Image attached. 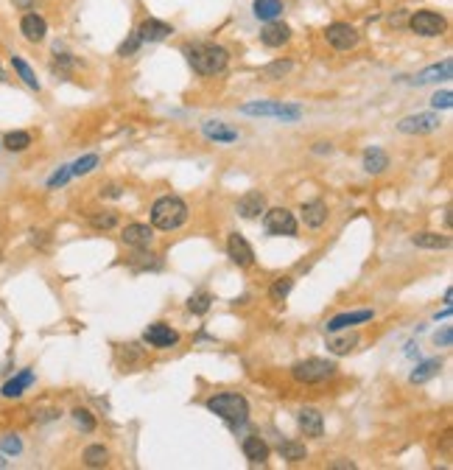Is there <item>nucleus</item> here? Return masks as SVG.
<instances>
[{"label":"nucleus","instance_id":"obj_46","mask_svg":"<svg viewBox=\"0 0 453 470\" xmlns=\"http://www.w3.org/2000/svg\"><path fill=\"white\" fill-rule=\"evenodd\" d=\"M34 3H36V0H14V6H17V9H23V12H28Z\"/></svg>","mask_w":453,"mask_h":470},{"label":"nucleus","instance_id":"obj_4","mask_svg":"<svg viewBox=\"0 0 453 470\" xmlns=\"http://www.w3.org/2000/svg\"><path fill=\"white\" fill-rule=\"evenodd\" d=\"M241 115L252 118H277L283 123H294L302 118V107L297 104H283V101H250L241 107Z\"/></svg>","mask_w":453,"mask_h":470},{"label":"nucleus","instance_id":"obj_39","mask_svg":"<svg viewBox=\"0 0 453 470\" xmlns=\"http://www.w3.org/2000/svg\"><path fill=\"white\" fill-rule=\"evenodd\" d=\"M0 448H3V453H12V456L23 453V442H20V437H17V434H6V437H0Z\"/></svg>","mask_w":453,"mask_h":470},{"label":"nucleus","instance_id":"obj_22","mask_svg":"<svg viewBox=\"0 0 453 470\" xmlns=\"http://www.w3.org/2000/svg\"><path fill=\"white\" fill-rule=\"evenodd\" d=\"M31 383H34V372H31V370H23L17 378H12V381H6V383H3V389H0V395H3V398H20V395L31 387Z\"/></svg>","mask_w":453,"mask_h":470},{"label":"nucleus","instance_id":"obj_38","mask_svg":"<svg viewBox=\"0 0 453 470\" xmlns=\"http://www.w3.org/2000/svg\"><path fill=\"white\" fill-rule=\"evenodd\" d=\"M90 224L96 230H109V227L118 224V213L115 210H104V213H98V216H90Z\"/></svg>","mask_w":453,"mask_h":470},{"label":"nucleus","instance_id":"obj_11","mask_svg":"<svg viewBox=\"0 0 453 470\" xmlns=\"http://www.w3.org/2000/svg\"><path fill=\"white\" fill-rule=\"evenodd\" d=\"M227 255H230V261L235 266H241V269H246V266L255 264V252H252L250 241H246L243 235H238V233H232L227 238Z\"/></svg>","mask_w":453,"mask_h":470},{"label":"nucleus","instance_id":"obj_13","mask_svg":"<svg viewBox=\"0 0 453 470\" xmlns=\"http://www.w3.org/2000/svg\"><path fill=\"white\" fill-rule=\"evenodd\" d=\"M201 135L213 140V143H235L238 140V129L227 126L224 120H204L201 123Z\"/></svg>","mask_w":453,"mask_h":470},{"label":"nucleus","instance_id":"obj_16","mask_svg":"<svg viewBox=\"0 0 453 470\" xmlns=\"http://www.w3.org/2000/svg\"><path fill=\"white\" fill-rule=\"evenodd\" d=\"M297 423L300 429L305 431V437H322L324 434V420H322V412L319 409H300L297 414Z\"/></svg>","mask_w":453,"mask_h":470},{"label":"nucleus","instance_id":"obj_24","mask_svg":"<svg viewBox=\"0 0 453 470\" xmlns=\"http://www.w3.org/2000/svg\"><path fill=\"white\" fill-rule=\"evenodd\" d=\"M252 12H255L258 20L272 23V20H277V17L283 14V0H255V3H252Z\"/></svg>","mask_w":453,"mask_h":470},{"label":"nucleus","instance_id":"obj_40","mask_svg":"<svg viewBox=\"0 0 453 470\" xmlns=\"http://www.w3.org/2000/svg\"><path fill=\"white\" fill-rule=\"evenodd\" d=\"M140 42H143V39L137 36V31H132V34H129V39H126V42H123V45L118 48V56H132V54L140 48Z\"/></svg>","mask_w":453,"mask_h":470},{"label":"nucleus","instance_id":"obj_2","mask_svg":"<svg viewBox=\"0 0 453 470\" xmlns=\"http://www.w3.org/2000/svg\"><path fill=\"white\" fill-rule=\"evenodd\" d=\"M185 222H188V204L179 196H162L154 202L151 227H157L162 233H171V230H179Z\"/></svg>","mask_w":453,"mask_h":470},{"label":"nucleus","instance_id":"obj_10","mask_svg":"<svg viewBox=\"0 0 453 470\" xmlns=\"http://www.w3.org/2000/svg\"><path fill=\"white\" fill-rule=\"evenodd\" d=\"M143 341H146V345H151V348L166 350V348H174V345H179V333H177L171 325L154 322V325H148V328H146V333H143Z\"/></svg>","mask_w":453,"mask_h":470},{"label":"nucleus","instance_id":"obj_45","mask_svg":"<svg viewBox=\"0 0 453 470\" xmlns=\"http://www.w3.org/2000/svg\"><path fill=\"white\" fill-rule=\"evenodd\" d=\"M313 151H316V154H331V151H333V146H331V143H316V146H313Z\"/></svg>","mask_w":453,"mask_h":470},{"label":"nucleus","instance_id":"obj_3","mask_svg":"<svg viewBox=\"0 0 453 470\" xmlns=\"http://www.w3.org/2000/svg\"><path fill=\"white\" fill-rule=\"evenodd\" d=\"M208 409L213 414H219L221 420H227L230 425H243L246 420H250V403H246L243 395H232V392L213 395L208 400Z\"/></svg>","mask_w":453,"mask_h":470},{"label":"nucleus","instance_id":"obj_26","mask_svg":"<svg viewBox=\"0 0 453 470\" xmlns=\"http://www.w3.org/2000/svg\"><path fill=\"white\" fill-rule=\"evenodd\" d=\"M358 341H361V336H358V333L333 336V339H327V350H331L333 356H347L353 348H358Z\"/></svg>","mask_w":453,"mask_h":470},{"label":"nucleus","instance_id":"obj_8","mask_svg":"<svg viewBox=\"0 0 453 470\" xmlns=\"http://www.w3.org/2000/svg\"><path fill=\"white\" fill-rule=\"evenodd\" d=\"M439 126H442L439 115H434V112H417V115L403 118V120L397 123V129H400L403 135H431V132L439 129Z\"/></svg>","mask_w":453,"mask_h":470},{"label":"nucleus","instance_id":"obj_1","mask_svg":"<svg viewBox=\"0 0 453 470\" xmlns=\"http://www.w3.org/2000/svg\"><path fill=\"white\" fill-rule=\"evenodd\" d=\"M185 56H188L190 67L196 73H201V76H216L230 62L227 48L216 45V42H196V45H185Z\"/></svg>","mask_w":453,"mask_h":470},{"label":"nucleus","instance_id":"obj_19","mask_svg":"<svg viewBox=\"0 0 453 470\" xmlns=\"http://www.w3.org/2000/svg\"><path fill=\"white\" fill-rule=\"evenodd\" d=\"M373 319V311H347V314H339V317H333L331 322H327L324 328H327V333H336V330H347L350 325H361V322H369Z\"/></svg>","mask_w":453,"mask_h":470},{"label":"nucleus","instance_id":"obj_21","mask_svg":"<svg viewBox=\"0 0 453 470\" xmlns=\"http://www.w3.org/2000/svg\"><path fill=\"white\" fill-rule=\"evenodd\" d=\"M453 76V62L445 59V62H437L431 67H426L423 73H417V84H431V81H448Z\"/></svg>","mask_w":453,"mask_h":470},{"label":"nucleus","instance_id":"obj_44","mask_svg":"<svg viewBox=\"0 0 453 470\" xmlns=\"http://www.w3.org/2000/svg\"><path fill=\"white\" fill-rule=\"evenodd\" d=\"M101 196H107V199H118V196H120V188H118V185H109L107 191H101Z\"/></svg>","mask_w":453,"mask_h":470},{"label":"nucleus","instance_id":"obj_27","mask_svg":"<svg viewBox=\"0 0 453 470\" xmlns=\"http://www.w3.org/2000/svg\"><path fill=\"white\" fill-rule=\"evenodd\" d=\"M411 244L420 246V249H448L450 238L439 235V233H417V235H411Z\"/></svg>","mask_w":453,"mask_h":470},{"label":"nucleus","instance_id":"obj_43","mask_svg":"<svg viewBox=\"0 0 453 470\" xmlns=\"http://www.w3.org/2000/svg\"><path fill=\"white\" fill-rule=\"evenodd\" d=\"M434 341H437L439 348H450V345H453V328H450V325H445V328L434 336Z\"/></svg>","mask_w":453,"mask_h":470},{"label":"nucleus","instance_id":"obj_36","mask_svg":"<svg viewBox=\"0 0 453 470\" xmlns=\"http://www.w3.org/2000/svg\"><path fill=\"white\" fill-rule=\"evenodd\" d=\"M291 288H294V280L291 277H280V280H274V286L269 288V297L274 303H283L288 294H291Z\"/></svg>","mask_w":453,"mask_h":470},{"label":"nucleus","instance_id":"obj_30","mask_svg":"<svg viewBox=\"0 0 453 470\" xmlns=\"http://www.w3.org/2000/svg\"><path fill=\"white\" fill-rule=\"evenodd\" d=\"M210 303H213V297L208 291H196V294H190V300H188V311L201 317V314L210 311Z\"/></svg>","mask_w":453,"mask_h":470},{"label":"nucleus","instance_id":"obj_5","mask_svg":"<svg viewBox=\"0 0 453 470\" xmlns=\"http://www.w3.org/2000/svg\"><path fill=\"white\" fill-rule=\"evenodd\" d=\"M291 375L300 383H322V381L336 375V364L327 361V359H305V361H297L291 367Z\"/></svg>","mask_w":453,"mask_h":470},{"label":"nucleus","instance_id":"obj_23","mask_svg":"<svg viewBox=\"0 0 453 470\" xmlns=\"http://www.w3.org/2000/svg\"><path fill=\"white\" fill-rule=\"evenodd\" d=\"M389 168V157L384 149H366L364 151V171L366 174H384V171Z\"/></svg>","mask_w":453,"mask_h":470},{"label":"nucleus","instance_id":"obj_29","mask_svg":"<svg viewBox=\"0 0 453 470\" xmlns=\"http://www.w3.org/2000/svg\"><path fill=\"white\" fill-rule=\"evenodd\" d=\"M294 70V65L288 62V59H277V62H272V65H266L263 70H261V78H266V81H280L283 76H288Z\"/></svg>","mask_w":453,"mask_h":470},{"label":"nucleus","instance_id":"obj_6","mask_svg":"<svg viewBox=\"0 0 453 470\" xmlns=\"http://www.w3.org/2000/svg\"><path fill=\"white\" fill-rule=\"evenodd\" d=\"M263 227L269 235H294L297 233V219L291 210L285 207H272L263 210Z\"/></svg>","mask_w":453,"mask_h":470},{"label":"nucleus","instance_id":"obj_15","mask_svg":"<svg viewBox=\"0 0 453 470\" xmlns=\"http://www.w3.org/2000/svg\"><path fill=\"white\" fill-rule=\"evenodd\" d=\"M288 39H291V28H288L285 23H277V20L266 23V28L261 31V42L266 48H283Z\"/></svg>","mask_w":453,"mask_h":470},{"label":"nucleus","instance_id":"obj_9","mask_svg":"<svg viewBox=\"0 0 453 470\" xmlns=\"http://www.w3.org/2000/svg\"><path fill=\"white\" fill-rule=\"evenodd\" d=\"M324 36H327V42L336 48V51H350V48H355L358 45V31L350 25V23H331L324 28Z\"/></svg>","mask_w":453,"mask_h":470},{"label":"nucleus","instance_id":"obj_42","mask_svg":"<svg viewBox=\"0 0 453 470\" xmlns=\"http://www.w3.org/2000/svg\"><path fill=\"white\" fill-rule=\"evenodd\" d=\"M431 104H434L437 109H450V107H453V93H450V90H442V93H434V98H431Z\"/></svg>","mask_w":453,"mask_h":470},{"label":"nucleus","instance_id":"obj_37","mask_svg":"<svg viewBox=\"0 0 453 470\" xmlns=\"http://www.w3.org/2000/svg\"><path fill=\"white\" fill-rule=\"evenodd\" d=\"M73 423H76L85 434L96 431V420H93V414H90L87 409H73Z\"/></svg>","mask_w":453,"mask_h":470},{"label":"nucleus","instance_id":"obj_14","mask_svg":"<svg viewBox=\"0 0 453 470\" xmlns=\"http://www.w3.org/2000/svg\"><path fill=\"white\" fill-rule=\"evenodd\" d=\"M20 31H23V36L28 42H43L45 34H48V23H45V17H39L36 12H25L23 20H20Z\"/></svg>","mask_w":453,"mask_h":470},{"label":"nucleus","instance_id":"obj_47","mask_svg":"<svg viewBox=\"0 0 453 470\" xmlns=\"http://www.w3.org/2000/svg\"><path fill=\"white\" fill-rule=\"evenodd\" d=\"M448 317H450V306H448V308H442V311L437 314V319H448Z\"/></svg>","mask_w":453,"mask_h":470},{"label":"nucleus","instance_id":"obj_28","mask_svg":"<svg viewBox=\"0 0 453 470\" xmlns=\"http://www.w3.org/2000/svg\"><path fill=\"white\" fill-rule=\"evenodd\" d=\"M439 370H442V361L439 359H428V361L415 367V372H411V383H426L434 375H439Z\"/></svg>","mask_w":453,"mask_h":470},{"label":"nucleus","instance_id":"obj_25","mask_svg":"<svg viewBox=\"0 0 453 470\" xmlns=\"http://www.w3.org/2000/svg\"><path fill=\"white\" fill-rule=\"evenodd\" d=\"M243 456L250 459L252 464L266 462V459H269V445H266L261 437H246V440H243Z\"/></svg>","mask_w":453,"mask_h":470},{"label":"nucleus","instance_id":"obj_41","mask_svg":"<svg viewBox=\"0 0 453 470\" xmlns=\"http://www.w3.org/2000/svg\"><path fill=\"white\" fill-rule=\"evenodd\" d=\"M70 177H73V174H70V165H62V168L56 171V174L48 180V188H62V185H65Z\"/></svg>","mask_w":453,"mask_h":470},{"label":"nucleus","instance_id":"obj_33","mask_svg":"<svg viewBox=\"0 0 453 470\" xmlns=\"http://www.w3.org/2000/svg\"><path fill=\"white\" fill-rule=\"evenodd\" d=\"M109 462V451L104 448V445H90L87 451H85V464H90V467H104Z\"/></svg>","mask_w":453,"mask_h":470},{"label":"nucleus","instance_id":"obj_48","mask_svg":"<svg viewBox=\"0 0 453 470\" xmlns=\"http://www.w3.org/2000/svg\"><path fill=\"white\" fill-rule=\"evenodd\" d=\"M0 467H9V462H6L3 456H0Z\"/></svg>","mask_w":453,"mask_h":470},{"label":"nucleus","instance_id":"obj_32","mask_svg":"<svg viewBox=\"0 0 453 470\" xmlns=\"http://www.w3.org/2000/svg\"><path fill=\"white\" fill-rule=\"evenodd\" d=\"M280 456H283V459H288V462H302V459L308 456V451H305V445H302V442L288 440V442H283V445H280Z\"/></svg>","mask_w":453,"mask_h":470},{"label":"nucleus","instance_id":"obj_18","mask_svg":"<svg viewBox=\"0 0 453 470\" xmlns=\"http://www.w3.org/2000/svg\"><path fill=\"white\" fill-rule=\"evenodd\" d=\"M168 34H174V28H171L168 23H162V20H154V17L143 20L140 28H137V36H140L143 42H162Z\"/></svg>","mask_w":453,"mask_h":470},{"label":"nucleus","instance_id":"obj_31","mask_svg":"<svg viewBox=\"0 0 453 470\" xmlns=\"http://www.w3.org/2000/svg\"><path fill=\"white\" fill-rule=\"evenodd\" d=\"M12 67L17 70V76H20V78L28 84L31 90H39V78H36V73L28 67V62H25V59H20V56H12Z\"/></svg>","mask_w":453,"mask_h":470},{"label":"nucleus","instance_id":"obj_34","mask_svg":"<svg viewBox=\"0 0 453 470\" xmlns=\"http://www.w3.org/2000/svg\"><path fill=\"white\" fill-rule=\"evenodd\" d=\"M96 165H98V154H85L81 160H76V162L70 165V174H73V177H87Z\"/></svg>","mask_w":453,"mask_h":470},{"label":"nucleus","instance_id":"obj_17","mask_svg":"<svg viewBox=\"0 0 453 470\" xmlns=\"http://www.w3.org/2000/svg\"><path fill=\"white\" fill-rule=\"evenodd\" d=\"M263 210H266V196L261 191H250L238 199V213L243 219H258Z\"/></svg>","mask_w":453,"mask_h":470},{"label":"nucleus","instance_id":"obj_12","mask_svg":"<svg viewBox=\"0 0 453 470\" xmlns=\"http://www.w3.org/2000/svg\"><path fill=\"white\" fill-rule=\"evenodd\" d=\"M120 241L126 244V246H132V249H146L154 241V227L140 224V222L126 224V227H123V233H120Z\"/></svg>","mask_w":453,"mask_h":470},{"label":"nucleus","instance_id":"obj_20","mask_svg":"<svg viewBox=\"0 0 453 470\" xmlns=\"http://www.w3.org/2000/svg\"><path fill=\"white\" fill-rule=\"evenodd\" d=\"M302 222L308 224V227H313V230H319L324 222H327V207H324V202H305L302 204Z\"/></svg>","mask_w":453,"mask_h":470},{"label":"nucleus","instance_id":"obj_35","mask_svg":"<svg viewBox=\"0 0 453 470\" xmlns=\"http://www.w3.org/2000/svg\"><path fill=\"white\" fill-rule=\"evenodd\" d=\"M3 146H6L9 151H25V149L31 146V135H28V132H9V135L3 138Z\"/></svg>","mask_w":453,"mask_h":470},{"label":"nucleus","instance_id":"obj_7","mask_svg":"<svg viewBox=\"0 0 453 470\" xmlns=\"http://www.w3.org/2000/svg\"><path fill=\"white\" fill-rule=\"evenodd\" d=\"M408 28L417 36H439V34H445L448 20L442 14H437V12H415L411 20H408Z\"/></svg>","mask_w":453,"mask_h":470}]
</instances>
